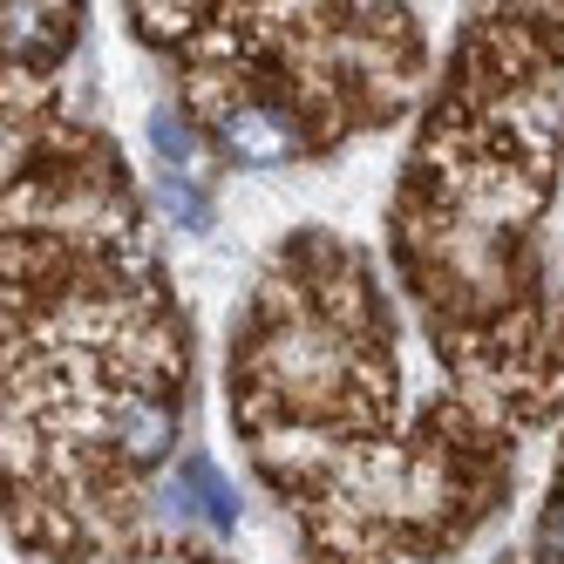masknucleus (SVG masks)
Returning a JSON list of instances; mask_svg holds the SVG:
<instances>
[{"label":"nucleus","mask_w":564,"mask_h":564,"mask_svg":"<svg viewBox=\"0 0 564 564\" xmlns=\"http://www.w3.org/2000/svg\"><path fill=\"white\" fill-rule=\"evenodd\" d=\"M218 150L246 171H272L300 150V130L293 116H279L265 102H238V109H218Z\"/></svg>","instance_id":"nucleus-1"},{"label":"nucleus","mask_w":564,"mask_h":564,"mask_svg":"<svg viewBox=\"0 0 564 564\" xmlns=\"http://www.w3.org/2000/svg\"><path fill=\"white\" fill-rule=\"evenodd\" d=\"M171 435H177L171 401H156V394H130L123 409H116V449H123V463H156V456L171 449Z\"/></svg>","instance_id":"nucleus-2"},{"label":"nucleus","mask_w":564,"mask_h":564,"mask_svg":"<svg viewBox=\"0 0 564 564\" xmlns=\"http://www.w3.org/2000/svg\"><path fill=\"white\" fill-rule=\"evenodd\" d=\"M150 143H156V156H164L171 171H191V164H197V143H191V130L177 123L171 109H164V116H156V123H150Z\"/></svg>","instance_id":"nucleus-3"}]
</instances>
